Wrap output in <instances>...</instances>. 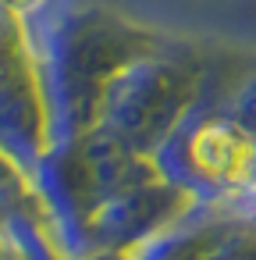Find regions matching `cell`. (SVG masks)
<instances>
[{"mask_svg": "<svg viewBox=\"0 0 256 260\" xmlns=\"http://www.w3.org/2000/svg\"><path fill=\"white\" fill-rule=\"evenodd\" d=\"M252 196H256V175H252Z\"/></svg>", "mask_w": 256, "mask_h": 260, "instance_id": "1", "label": "cell"}]
</instances>
